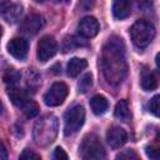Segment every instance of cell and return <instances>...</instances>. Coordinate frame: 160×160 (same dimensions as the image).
<instances>
[{
    "mask_svg": "<svg viewBox=\"0 0 160 160\" xmlns=\"http://www.w3.org/2000/svg\"><path fill=\"white\" fill-rule=\"evenodd\" d=\"M101 70L105 80L110 85H120L126 74L128 64L125 58V45L121 38L111 36L101 51Z\"/></svg>",
    "mask_w": 160,
    "mask_h": 160,
    "instance_id": "6da1fadb",
    "label": "cell"
},
{
    "mask_svg": "<svg viewBox=\"0 0 160 160\" xmlns=\"http://www.w3.org/2000/svg\"><path fill=\"white\" fill-rule=\"evenodd\" d=\"M59 122L54 115H45L36 121L34 126V140L40 146L50 145L58 135Z\"/></svg>",
    "mask_w": 160,
    "mask_h": 160,
    "instance_id": "7a4b0ae2",
    "label": "cell"
},
{
    "mask_svg": "<svg viewBox=\"0 0 160 160\" xmlns=\"http://www.w3.org/2000/svg\"><path fill=\"white\" fill-rule=\"evenodd\" d=\"M130 35L134 45L139 49H145L150 45L155 36V28L150 21L140 19L130 28Z\"/></svg>",
    "mask_w": 160,
    "mask_h": 160,
    "instance_id": "3957f363",
    "label": "cell"
},
{
    "mask_svg": "<svg viewBox=\"0 0 160 160\" xmlns=\"http://www.w3.org/2000/svg\"><path fill=\"white\" fill-rule=\"evenodd\" d=\"M79 154L81 159L91 160V159H104L105 158V150L100 141V139L95 134H88L79 148Z\"/></svg>",
    "mask_w": 160,
    "mask_h": 160,
    "instance_id": "277c9868",
    "label": "cell"
},
{
    "mask_svg": "<svg viewBox=\"0 0 160 160\" xmlns=\"http://www.w3.org/2000/svg\"><path fill=\"white\" fill-rule=\"evenodd\" d=\"M85 121V110L81 105L70 108L64 115V134L66 136L75 134Z\"/></svg>",
    "mask_w": 160,
    "mask_h": 160,
    "instance_id": "5b68a950",
    "label": "cell"
},
{
    "mask_svg": "<svg viewBox=\"0 0 160 160\" xmlns=\"http://www.w3.org/2000/svg\"><path fill=\"white\" fill-rule=\"evenodd\" d=\"M69 92L66 84L64 82H54L50 89L44 95V102L48 106H59L64 102Z\"/></svg>",
    "mask_w": 160,
    "mask_h": 160,
    "instance_id": "8992f818",
    "label": "cell"
},
{
    "mask_svg": "<svg viewBox=\"0 0 160 160\" xmlns=\"http://www.w3.org/2000/svg\"><path fill=\"white\" fill-rule=\"evenodd\" d=\"M56 51H58V44H56V40L52 36L44 35L39 40L36 55H38V59L41 62H45V61L50 60L56 54Z\"/></svg>",
    "mask_w": 160,
    "mask_h": 160,
    "instance_id": "52a82bcc",
    "label": "cell"
},
{
    "mask_svg": "<svg viewBox=\"0 0 160 160\" xmlns=\"http://www.w3.org/2000/svg\"><path fill=\"white\" fill-rule=\"evenodd\" d=\"M42 26H44L42 16H40L38 14H30L22 20V22L20 25V30L26 35H35L36 32H39L41 30Z\"/></svg>",
    "mask_w": 160,
    "mask_h": 160,
    "instance_id": "ba28073f",
    "label": "cell"
},
{
    "mask_svg": "<svg viewBox=\"0 0 160 160\" xmlns=\"http://www.w3.org/2000/svg\"><path fill=\"white\" fill-rule=\"evenodd\" d=\"M100 30L99 21L94 16H85L79 21L78 31L84 38H94Z\"/></svg>",
    "mask_w": 160,
    "mask_h": 160,
    "instance_id": "9c48e42d",
    "label": "cell"
},
{
    "mask_svg": "<svg viewBox=\"0 0 160 160\" xmlns=\"http://www.w3.org/2000/svg\"><path fill=\"white\" fill-rule=\"evenodd\" d=\"M29 50L28 41L22 38H14L8 42V51L9 54L19 60H22L26 58Z\"/></svg>",
    "mask_w": 160,
    "mask_h": 160,
    "instance_id": "30bf717a",
    "label": "cell"
},
{
    "mask_svg": "<svg viewBox=\"0 0 160 160\" xmlns=\"http://www.w3.org/2000/svg\"><path fill=\"white\" fill-rule=\"evenodd\" d=\"M106 140L112 149H118V148H121L126 142L128 134L120 126H111L106 132Z\"/></svg>",
    "mask_w": 160,
    "mask_h": 160,
    "instance_id": "8fae6325",
    "label": "cell"
},
{
    "mask_svg": "<svg viewBox=\"0 0 160 160\" xmlns=\"http://www.w3.org/2000/svg\"><path fill=\"white\" fill-rule=\"evenodd\" d=\"M132 8V0H114L112 2V14L118 20L126 19Z\"/></svg>",
    "mask_w": 160,
    "mask_h": 160,
    "instance_id": "7c38bea8",
    "label": "cell"
},
{
    "mask_svg": "<svg viewBox=\"0 0 160 160\" xmlns=\"http://www.w3.org/2000/svg\"><path fill=\"white\" fill-rule=\"evenodd\" d=\"M140 86L142 88L144 91H152V90L156 89V86H158V80H156L155 74H154L151 70H149V69H146V68H144V69L141 70V75H140Z\"/></svg>",
    "mask_w": 160,
    "mask_h": 160,
    "instance_id": "4fadbf2b",
    "label": "cell"
},
{
    "mask_svg": "<svg viewBox=\"0 0 160 160\" xmlns=\"http://www.w3.org/2000/svg\"><path fill=\"white\" fill-rule=\"evenodd\" d=\"M8 95L10 98V100L12 101L14 105L19 106V108H22L30 99H29V95L25 90L20 89V88H15L14 85H11L8 90Z\"/></svg>",
    "mask_w": 160,
    "mask_h": 160,
    "instance_id": "5bb4252c",
    "label": "cell"
},
{
    "mask_svg": "<svg viewBox=\"0 0 160 160\" xmlns=\"http://www.w3.org/2000/svg\"><path fill=\"white\" fill-rule=\"evenodd\" d=\"M90 108L95 115H102L106 112V110L109 108L108 99L102 95H95L90 100Z\"/></svg>",
    "mask_w": 160,
    "mask_h": 160,
    "instance_id": "9a60e30c",
    "label": "cell"
},
{
    "mask_svg": "<svg viewBox=\"0 0 160 160\" xmlns=\"http://www.w3.org/2000/svg\"><path fill=\"white\" fill-rule=\"evenodd\" d=\"M88 66V61L85 59H81V58H72L70 59V61L68 62V75L71 76V78H75L78 76L85 68Z\"/></svg>",
    "mask_w": 160,
    "mask_h": 160,
    "instance_id": "2e32d148",
    "label": "cell"
},
{
    "mask_svg": "<svg viewBox=\"0 0 160 160\" xmlns=\"http://www.w3.org/2000/svg\"><path fill=\"white\" fill-rule=\"evenodd\" d=\"M22 12V6L19 4H12L9 6H4L2 8V18L8 21V22H15L20 15Z\"/></svg>",
    "mask_w": 160,
    "mask_h": 160,
    "instance_id": "e0dca14e",
    "label": "cell"
},
{
    "mask_svg": "<svg viewBox=\"0 0 160 160\" xmlns=\"http://www.w3.org/2000/svg\"><path fill=\"white\" fill-rule=\"evenodd\" d=\"M114 114H115V118H118V119H120L122 121H128L130 119V116H131L129 102L126 100H120L115 106Z\"/></svg>",
    "mask_w": 160,
    "mask_h": 160,
    "instance_id": "ac0fdd59",
    "label": "cell"
},
{
    "mask_svg": "<svg viewBox=\"0 0 160 160\" xmlns=\"http://www.w3.org/2000/svg\"><path fill=\"white\" fill-rule=\"evenodd\" d=\"M22 109H24V112H25V115H26L28 118H34V116L38 115V112H39V106H38L34 101H31V100H29V101L22 106Z\"/></svg>",
    "mask_w": 160,
    "mask_h": 160,
    "instance_id": "d6986e66",
    "label": "cell"
},
{
    "mask_svg": "<svg viewBox=\"0 0 160 160\" xmlns=\"http://www.w3.org/2000/svg\"><path fill=\"white\" fill-rule=\"evenodd\" d=\"M92 86V75L90 72H88L79 82V90L81 92H86Z\"/></svg>",
    "mask_w": 160,
    "mask_h": 160,
    "instance_id": "ffe728a7",
    "label": "cell"
},
{
    "mask_svg": "<svg viewBox=\"0 0 160 160\" xmlns=\"http://www.w3.org/2000/svg\"><path fill=\"white\" fill-rule=\"evenodd\" d=\"M19 79H20V74H19L16 70H14V69L8 70L6 74L4 75V80H5V82H8V84H10V85H14L15 82H18Z\"/></svg>",
    "mask_w": 160,
    "mask_h": 160,
    "instance_id": "44dd1931",
    "label": "cell"
},
{
    "mask_svg": "<svg viewBox=\"0 0 160 160\" xmlns=\"http://www.w3.org/2000/svg\"><path fill=\"white\" fill-rule=\"evenodd\" d=\"M159 99H160V96H159V95H155V96L150 100V104H149V110H150L155 116H159Z\"/></svg>",
    "mask_w": 160,
    "mask_h": 160,
    "instance_id": "7402d4cb",
    "label": "cell"
},
{
    "mask_svg": "<svg viewBox=\"0 0 160 160\" xmlns=\"http://www.w3.org/2000/svg\"><path fill=\"white\" fill-rule=\"evenodd\" d=\"M52 158L54 159H56V160H61V159H64V160H66L69 156H68V154L65 152V150L62 149V148H60V146H58L55 150H54V154H52Z\"/></svg>",
    "mask_w": 160,
    "mask_h": 160,
    "instance_id": "603a6c76",
    "label": "cell"
},
{
    "mask_svg": "<svg viewBox=\"0 0 160 160\" xmlns=\"http://www.w3.org/2000/svg\"><path fill=\"white\" fill-rule=\"evenodd\" d=\"M116 159H138V155L134 150H125L122 152H120Z\"/></svg>",
    "mask_w": 160,
    "mask_h": 160,
    "instance_id": "cb8c5ba5",
    "label": "cell"
},
{
    "mask_svg": "<svg viewBox=\"0 0 160 160\" xmlns=\"http://www.w3.org/2000/svg\"><path fill=\"white\" fill-rule=\"evenodd\" d=\"M145 151H146V155L150 159H159V156H160V151L154 146H148Z\"/></svg>",
    "mask_w": 160,
    "mask_h": 160,
    "instance_id": "d4e9b609",
    "label": "cell"
},
{
    "mask_svg": "<svg viewBox=\"0 0 160 160\" xmlns=\"http://www.w3.org/2000/svg\"><path fill=\"white\" fill-rule=\"evenodd\" d=\"M20 159H40V155L36 152H32L28 149H25L21 154H20Z\"/></svg>",
    "mask_w": 160,
    "mask_h": 160,
    "instance_id": "484cf974",
    "label": "cell"
},
{
    "mask_svg": "<svg viewBox=\"0 0 160 160\" xmlns=\"http://www.w3.org/2000/svg\"><path fill=\"white\" fill-rule=\"evenodd\" d=\"M5 159H8V152L4 144L0 141V160H5Z\"/></svg>",
    "mask_w": 160,
    "mask_h": 160,
    "instance_id": "4316f807",
    "label": "cell"
},
{
    "mask_svg": "<svg viewBox=\"0 0 160 160\" xmlns=\"http://www.w3.org/2000/svg\"><path fill=\"white\" fill-rule=\"evenodd\" d=\"M56 1H59V2H65V4H66V2H69L70 0H56Z\"/></svg>",
    "mask_w": 160,
    "mask_h": 160,
    "instance_id": "83f0119b",
    "label": "cell"
},
{
    "mask_svg": "<svg viewBox=\"0 0 160 160\" xmlns=\"http://www.w3.org/2000/svg\"><path fill=\"white\" fill-rule=\"evenodd\" d=\"M2 111V102H1V100H0V112Z\"/></svg>",
    "mask_w": 160,
    "mask_h": 160,
    "instance_id": "f1b7e54d",
    "label": "cell"
},
{
    "mask_svg": "<svg viewBox=\"0 0 160 160\" xmlns=\"http://www.w3.org/2000/svg\"><path fill=\"white\" fill-rule=\"evenodd\" d=\"M1 35H2V29H1V26H0V38H1Z\"/></svg>",
    "mask_w": 160,
    "mask_h": 160,
    "instance_id": "f546056e",
    "label": "cell"
}]
</instances>
